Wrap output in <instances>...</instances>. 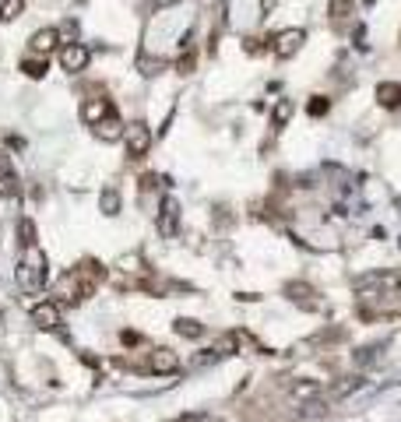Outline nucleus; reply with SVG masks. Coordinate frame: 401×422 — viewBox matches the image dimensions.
Instances as JSON below:
<instances>
[{"instance_id": "nucleus-1", "label": "nucleus", "mask_w": 401, "mask_h": 422, "mask_svg": "<svg viewBox=\"0 0 401 422\" xmlns=\"http://www.w3.org/2000/svg\"><path fill=\"white\" fill-rule=\"evenodd\" d=\"M106 271L95 264V261H81L63 282H60V292L70 299V303H85L88 296H95V289L102 285Z\"/></svg>"}, {"instance_id": "nucleus-2", "label": "nucleus", "mask_w": 401, "mask_h": 422, "mask_svg": "<svg viewBox=\"0 0 401 422\" xmlns=\"http://www.w3.org/2000/svg\"><path fill=\"white\" fill-rule=\"evenodd\" d=\"M21 282L28 285V289H39L42 282H46V254L39 250V247H25V261H21Z\"/></svg>"}, {"instance_id": "nucleus-3", "label": "nucleus", "mask_w": 401, "mask_h": 422, "mask_svg": "<svg viewBox=\"0 0 401 422\" xmlns=\"http://www.w3.org/2000/svg\"><path fill=\"white\" fill-rule=\"evenodd\" d=\"M303 42H307V32H303V28H282V32L271 39V53H275L278 60H289V56H296V53L303 49Z\"/></svg>"}, {"instance_id": "nucleus-4", "label": "nucleus", "mask_w": 401, "mask_h": 422, "mask_svg": "<svg viewBox=\"0 0 401 422\" xmlns=\"http://www.w3.org/2000/svg\"><path fill=\"white\" fill-rule=\"evenodd\" d=\"M123 144H127V159H144L152 151V130L144 123H130L123 130Z\"/></svg>"}, {"instance_id": "nucleus-5", "label": "nucleus", "mask_w": 401, "mask_h": 422, "mask_svg": "<svg viewBox=\"0 0 401 422\" xmlns=\"http://www.w3.org/2000/svg\"><path fill=\"white\" fill-rule=\"evenodd\" d=\"M240 349V335L236 331H229V335H222L211 349H204L197 359H194V366H208V363H218V359H226V356H233Z\"/></svg>"}, {"instance_id": "nucleus-6", "label": "nucleus", "mask_w": 401, "mask_h": 422, "mask_svg": "<svg viewBox=\"0 0 401 422\" xmlns=\"http://www.w3.org/2000/svg\"><path fill=\"white\" fill-rule=\"evenodd\" d=\"M159 236H162V240H176V236H180V201H176V197H166V201H162Z\"/></svg>"}, {"instance_id": "nucleus-7", "label": "nucleus", "mask_w": 401, "mask_h": 422, "mask_svg": "<svg viewBox=\"0 0 401 422\" xmlns=\"http://www.w3.org/2000/svg\"><path fill=\"white\" fill-rule=\"evenodd\" d=\"M88 46H81V42H63V49H60V67L63 70H70V74H78V70H85L88 67Z\"/></svg>"}, {"instance_id": "nucleus-8", "label": "nucleus", "mask_w": 401, "mask_h": 422, "mask_svg": "<svg viewBox=\"0 0 401 422\" xmlns=\"http://www.w3.org/2000/svg\"><path fill=\"white\" fill-rule=\"evenodd\" d=\"M285 296L296 303V306H303V310H321L324 303L317 299V289H310L307 282H289L285 285Z\"/></svg>"}, {"instance_id": "nucleus-9", "label": "nucleus", "mask_w": 401, "mask_h": 422, "mask_svg": "<svg viewBox=\"0 0 401 422\" xmlns=\"http://www.w3.org/2000/svg\"><path fill=\"white\" fill-rule=\"evenodd\" d=\"M123 120L116 116V113H109V116H102L99 123H92V134L99 137V141H106V144H113V141H120L123 137Z\"/></svg>"}, {"instance_id": "nucleus-10", "label": "nucleus", "mask_w": 401, "mask_h": 422, "mask_svg": "<svg viewBox=\"0 0 401 422\" xmlns=\"http://www.w3.org/2000/svg\"><path fill=\"white\" fill-rule=\"evenodd\" d=\"M56 46H60V28H39V32H32V39H28V49L39 53V56H49Z\"/></svg>"}, {"instance_id": "nucleus-11", "label": "nucleus", "mask_w": 401, "mask_h": 422, "mask_svg": "<svg viewBox=\"0 0 401 422\" xmlns=\"http://www.w3.org/2000/svg\"><path fill=\"white\" fill-rule=\"evenodd\" d=\"M32 324H35L39 331H56V328H60V310H56V303H39V306H32Z\"/></svg>"}, {"instance_id": "nucleus-12", "label": "nucleus", "mask_w": 401, "mask_h": 422, "mask_svg": "<svg viewBox=\"0 0 401 422\" xmlns=\"http://www.w3.org/2000/svg\"><path fill=\"white\" fill-rule=\"evenodd\" d=\"M148 370L152 373H176L180 370V356L173 349H155L152 359H148Z\"/></svg>"}, {"instance_id": "nucleus-13", "label": "nucleus", "mask_w": 401, "mask_h": 422, "mask_svg": "<svg viewBox=\"0 0 401 422\" xmlns=\"http://www.w3.org/2000/svg\"><path fill=\"white\" fill-rule=\"evenodd\" d=\"M300 419L303 422H317L324 419L328 412H331V398H307V402H300Z\"/></svg>"}, {"instance_id": "nucleus-14", "label": "nucleus", "mask_w": 401, "mask_h": 422, "mask_svg": "<svg viewBox=\"0 0 401 422\" xmlns=\"http://www.w3.org/2000/svg\"><path fill=\"white\" fill-rule=\"evenodd\" d=\"M109 113H116L109 99H88V102L81 106V120H85L88 127H92V123H99V120H102V116H109Z\"/></svg>"}, {"instance_id": "nucleus-15", "label": "nucleus", "mask_w": 401, "mask_h": 422, "mask_svg": "<svg viewBox=\"0 0 401 422\" xmlns=\"http://www.w3.org/2000/svg\"><path fill=\"white\" fill-rule=\"evenodd\" d=\"M377 102L384 109H398L401 106V81H381L377 85Z\"/></svg>"}, {"instance_id": "nucleus-16", "label": "nucleus", "mask_w": 401, "mask_h": 422, "mask_svg": "<svg viewBox=\"0 0 401 422\" xmlns=\"http://www.w3.org/2000/svg\"><path fill=\"white\" fill-rule=\"evenodd\" d=\"M363 387V377H338L335 384H331V391H328V398L331 402H342V398H349V395H356Z\"/></svg>"}, {"instance_id": "nucleus-17", "label": "nucleus", "mask_w": 401, "mask_h": 422, "mask_svg": "<svg viewBox=\"0 0 401 422\" xmlns=\"http://www.w3.org/2000/svg\"><path fill=\"white\" fill-rule=\"evenodd\" d=\"M194 67H197V49H194V35L187 32V35H183V53H180V60H176V70H180V74H190Z\"/></svg>"}, {"instance_id": "nucleus-18", "label": "nucleus", "mask_w": 401, "mask_h": 422, "mask_svg": "<svg viewBox=\"0 0 401 422\" xmlns=\"http://www.w3.org/2000/svg\"><path fill=\"white\" fill-rule=\"evenodd\" d=\"M328 14H331L335 25H345V21L356 14V0H331V4H328Z\"/></svg>"}, {"instance_id": "nucleus-19", "label": "nucleus", "mask_w": 401, "mask_h": 422, "mask_svg": "<svg viewBox=\"0 0 401 422\" xmlns=\"http://www.w3.org/2000/svg\"><path fill=\"white\" fill-rule=\"evenodd\" d=\"M21 70H25L28 77H46L49 60H46V56H39V53H32V56H25V60H21Z\"/></svg>"}, {"instance_id": "nucleus-20", "label": "nucleus", "mask_w": 401, "mask_h": 422, "mask_svg": "<svg viewBox=\"0 0 401 422\" xmlns=\"http://www.w3.org/2000/svg\"><path fill=\"white\" fill-rule=\"evenodd\" d=\"M173 331H176L180 338H201V335H204V324H197V321H187V317H180V321L173 324Z\"/></svg>"}, {"instance_id": "nucleus-21", "label": "nucleus", "mask_w": 401, "mask_h": 422, "mask_svg": "<svg viewBox=\"0 0 401 422\" xmlns=\"http://www.w3.org/2000/svg\"><path fill=\"white\" fill-rule=\"evenodd\" d=\"M289 395H292V398H300V402H307V398H317V395H321V387H317L314 380H296V384H289Z\"/></svg>"}, {"instance_id": "nucleus-22", "label": "nucleus", "mask_w": 401, "mask_h": 422, "mask_svg": "<svg viewBox=\"0 0 401 422\" xmlns=\"http://www.w3.org/2000/svg\"><path fill=\"white\" fill-rule=\"evenodd\" d=\"M137 70H141L144 77H155L159 70H166V60H162V56H137Z\"/></svg>"}, {"instance_id": "nucleus-23", "label": "nucleus", "mask_w": 401, "mask_h": 422, "mask_svg": "<svg viewBox=\"0 0 401 422\" xmlns=\"http://www.w3.org/2000/svg\"><path fill=\"white\" fill-rule=\"evenodd\" d=\"M21 11H25V0H4V4H0V25L14 21Z\"/></svg>"}, {"instance_id": "nucleus-24", "label": "nucleus", "mask_w": 401, "mask_h": 422, "mask_svg": "<svg viewBox=\"0 0 401 422\" xmlns=\"http://www.w3.org/2000/svg\"><path fill=\"white\" fill-rule=\"evenodd\" d=\"M289 116H292V102H289V99H278V106H275V120H271V123H275V127H285Z\"/></svg>"}, {"instance_id": "nucleus-25", "label": "nucleus", "mask_w": 401, "mask_h": 422, "mask_svg": "<svg viewBox=\"0 0 401 422\" xmlns=\"http://www.w3.org/2000/svg\"><path fill=\"white\" fill-rule=\"evenodd\" d=\"M18 236H21V247H35V225L28 218L18 222Z\"/></svg>"}, {"instance_id": "nucleus-26", "label": "nucleus", "mask_w": 401, "mask_h": 422, "mask_svg": "<svg viewBox=\"0 0 401 422\" xmlns=\"http://www.w3.org/2000/svg\"><path fill=\"white\" fill-rule=\"evenodd\" d=\"M18 194V176L14 173H0V197H14Z\"/></svg>"}, {"instance_id": "nucleus-27", "label": "nucleus", "mask_w": 401, "mask_h": 422, "mask_svg": "<svg viewBox=\"0 0 401 422\" xmlns=\"http://www.w3.org/2000/svg\"><path fill=\"white\" fill-rule=\"evenodd\" d=\"M102 211H106V215H116V211H120V194H116V190H102Z\"/></svg>"}, {"instance_id": "nucleus-28", "label": "nucleus", "mask_w": 401, "mask_h": 422, "mask_svg": "<svg viewBox=\"0 0 401 422\" xmlns=\"http://www.w3.org/2000/svg\"><path fill=\"white\" fill-rule=\"evenodd\" d=\"M307 109H310V116H324V113L331 109V99H324V95H314V102H310Z\"/></svg>"}, {"instance_id": "nucleus-29", "label": "nucleus", "mask_w": 401, "mask_h": 422, "mask_svg": "<svg viewBox=\"0 0 401 422\" xmlns=\"http://www.w3.org/2000/svg\"><path fill=\"white\" fill-rule=\"evenodd\" d=\"M377 352H381V345H370V349H363V352L356 356V366H370V363L377 359Z\"/></svg>"}, {"instance_id": "nucleus-30", "label": "nucleus", "mask_w": 401, "mask_h": 422, "mask_svg": "<svg viewBox=\"0 0 401 422\" xmlns=\"http://www.w3.org/2000/svg\"><path fill=\"white\" fill-rule=\"evenodd\" d=\"M176 422H208V416H180Z\"/></svg>"}]
</instances>
